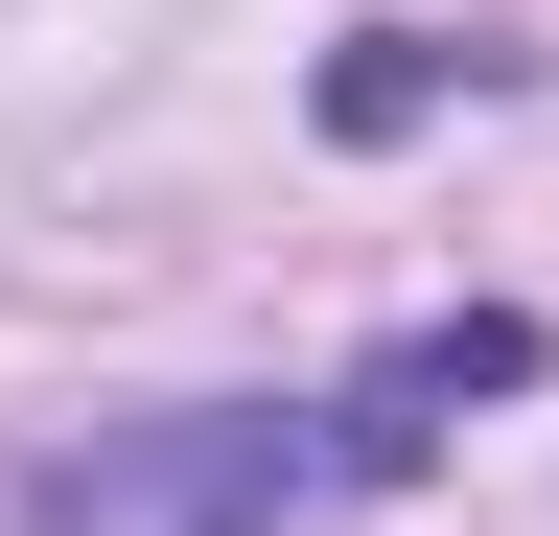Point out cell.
Wrapping results in <instances>:
<instances>
[{
  "mask_svg": "<svg viewBox=\"0 0 559 536\" xmlns=\"http://www.w3.org/2000/svg\"><path fill=\"white\" fill-rule=\"evenodd\" d=\"M513 373H536V326H419V350H373V373H349L326 466H419V443L466 420V396H513Z\"/></svg>",
  "mask_w": 559,
  "mask_h": 536,
  "instance_id": "7a4b0ae2",
  "label": "cell"
},
{
  "mask_svg": "<svg viewBox=\"0 0 559 536\" xmlns=\"http://www.w3.org/2000/svg\"><path fill=\"white\" fill-rule=\"evenodd\" d=\"M280 513H304V443L280 420H140V443L70 466L24 536H280Z\"/></svg>",
  "mask_w": 559,
  "mask_h": 536,
  "instance_id": "6da1fadb",
  "label": "cell"
}]
</instances>
